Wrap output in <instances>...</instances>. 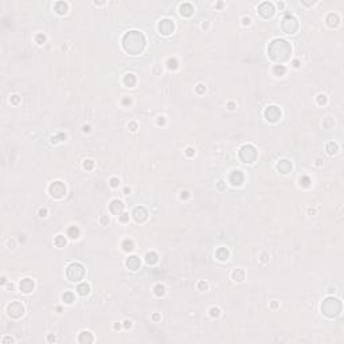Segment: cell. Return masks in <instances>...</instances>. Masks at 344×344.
<instances>
[{"instance_id":"6da1fadb","label":"cell","mask_w":344,"mask_h":344,"mask_svg":"<svg viewBox=\"0 0 344 344\" xmlns=\"http://www.w3.org/2000/svg\"><path fill=\"white\" fill-rule=\"evenodd\" d=\"M122 46L126 53L132 55H137L145 47V38L139 31H129L122 38Z\"/></svg>"},{"instance_id":"7a4b0ae2","label":"cell","mask_w":344,"mask_h":344,"mask_svg":"<svg viewBox=\"0 0 344 344\" xmlns=\"http://www.w3.org/2000/svg\"><path fill=\"white\" fill-rule=\"evenodd\" d=\"M268 53L270 55V58L276 62H284L286 59H289L292 53V47L286 40L284 39H274L273 42L269 45Z\"/></svg>"},{"instance_id":"3957f363","label":"cell","mask_w":344,"mask_h":344,"mask_svg":"<svg viewBox=\"0 0 344 344\" xmlns=\"http://www.w3.org/2000/svg\"><path fill=\"white\" fill-rule=\"evenodd\" d=\"M321 312L325 315L327 317H336L340 315L341 312V302L339 299L335 297H328L323 301L321 304Z\"/></svg>"},{"instance_id":"277c9868","label":"cell","mask_w":344,"mask_h":344,"mask_svg":"<svg viewBox=\"0 0 344 344\" xmlns=\"http://www.w3.org/2000/svg\"><path fill=\"white\" fill-rule=\"evenodd\" d=\"M66 276L70 281H74V282H76V281H79V280H82L85 276V268L81 265V263L73 262L67 266Z\"/></svg>"},{"instance_id":"5b68a950","label":"cell","mask_w":344,"mask_h":344,"mask_svg":"<svg viewBox=\"0 0 344 344\" xmlns=\"http://www.w3.org/2000/svg\"><path fill=\"white\" fill-rule=\"evenodd\" d=\"M239 157L244 163H254L257 159V151L253 145L246 144L239 149Z\"/></svg>"},{"instance_id":"8992f818","label":"cell","mask_w":344,"mask_h":344,"mask_svg":"<svg viewBox=\"0 0 344 344\" xmlns=\"http://www.w3.org/2000/svg\"><path fill=\"white\" fill-rule=\"evenodd\" d=\"M281 27H282V30L285 31L286 34H294L297 30H299V22H297V19L294 16L286 14L282 19Z\"/></svg>"},{"instance_id":"52a82bcc","label":"cell","mask_w":344,"mask_h":344,"mask_svg":"<svg viewBox=\"0 0 344 344\" xmlns=\"http://www.w3.org/2000/svg\"><path fill=\"white\" fill-rule=\"evenodd\" d=\"M48 191H50L51 196H53V198H56V199H61L66 195V187H65V184L62 182L51 183L50 187H48Z\"/></svg>"},{"instance_id":"ba28073f","label":"cell","mask_w":344,"mask_h":344,"mask_svg":"<svg viewBox=\"0 0 344 344\" xmlns=\"http://www.w3.org/2000/svg\"><path fill=\"white\" fill-rule=\"evenodd\" d=\"M24 313V307L19 301H14L8 305V315L14 319H19Z\"/></svg>"},{"instance_id":"9c48e42d","label":"cell","mask_w":344,"mask_h":344,"mask_svg":"<svg viewBox=\"0 0 344 344\" xmlns=\"http://www.w3.org/2000/svg\"><path fill=\"white\" fill-rule=\"evenodd\" d=\"M265 118L268 121H270V122H276V121L280 120L281 117V110L278 109L277 106H274V105H271V106H268L265 109Z\"/></svg>"},{"instance_id":"30bf717a","label":"cell","mask_w":344,"mask_h":344,"mask_svg":"<svg viewBox=\"0 0 344 344\" xmlns=\"http://www.w3.org/2000/svg\"><path fill=\"white\" fill-rule=\"evenodd\" d=\"M258 12H260L263 18H270V16H273V14H274V6L271 3H269V1H263V3H261L260 7H258Z\"/></svg>"},{"instance_id":"8fae6325","label":"cell","mask_w":344,"mask_h":344,"mask_svg":"<svg viewBox=\"0 0 344 344\" xmlns=\"http://www.w3.org/2000/svg\"><path fill=\"white\" fill-rule=\"evenodd\" d=\"M159 31L163 35H169L174 31V22L169 19H163L159 23Z\"/></svg>"},{"instance_id":"7c38bea8","label":"cell","mask_w":344,"mask_h":344,"mask_svg":"<svg viewBox=\"0 0 344 344\" xmlns=\"http://www.w3.org/2000/svg\"><path fill=\"white\" fill-rule=\"evenodd\" d=\"M133 218L136 222H140L141 223V222L147 221V218H148V211H147L143 206H139V207H136L133 210Z\"/></svg>"},{"instance_id":"4fadbf2b","label":"cell","mask_w":344,"mask_h":344,"mask_svg":"<svg viewBox=\"0 0 344 344\" xmlns=\"http://www.w3.org/2000/svg\"><path fill=\"white\" fill-rule=\"evenodd\" d=\"M109 210L112 214H114V215H118L120 216L121 214H122L124 211V204L121 200H118V199H114V200H112V203L109 204Z\"/></svg>"},{"instance_id":"5bb4252c","label":"cell","mask_w":344,"mask_h":344,"mask_svg":"<svg viewBox=\"0 0 344 344\" xmlns=\"http://www.w3.org/2000/svg\"><path fill=\"white\" fill-rule=\"evenodd\" d=\"M230 183L233 186H241L244 183V174L238 169L231 172V175H230Z\"/></svg>"},{"instance_id":"9a60e30c","label":"cell","mask_w":344,"mask_h":344,"mask_svg":"<svg viewBox=\"0 0 344 344\" xmlns=\"http://www.w3.org/2000/svg\"><path fill=\"white\" fill-rule=\"evenodd\" d=\"M20 290L23 293H31L34 290V281L31 278H24V280L20 281Z\"/></svg>"},{"instance_id":"2e32d148","label":"cell","mask_w":344,"mask_h":344,"mask_svg":"<svg viewBox=\"0 0 344 344\" xmlns=\"http://www.w3.org/2000/svg\"><path fill=\"white\" fill-rule=\"evenodd\" d=\"M277 169L280 171L281 174H289L292 171V163L286 159L280 160V163L277 164Z\"/></svg>"},{"instance_id":"e0dca14e","label":"cell","mask_w":344,"mask_h":344,"mask_svg":"<svg viewBox=\"0 0 344 344\" xmlns=\"http://www.w3.org/2000/svg\"><path fill=\"white\" fill-rule=\"evenodd\" d=\"M126 266H128L131 270H137L140 268V258L136 257V255H131V257L126 260Z\"/></svg>"},{"instance_id":"ac0fdd59","label":"cell","mask_w":344,"mask_h":344,"mask_svg":"<svg viewBox=\"0 0 344 344\" xmlns=\"http://www.w3.org/2000/svg\"><path fill=\"white\" fill-rule=\"evenodd\" d=\"M94 340L92 336V333L89 332V331H84V332L79 333V337H78V341L82 344H87V343H92V341Z\"/></svg>"},{"instance_id":"d6986e66","label":"cell","mask_w":344,"mask_h":344,"mask_svg":"<svg viewBox=\"0 0 344 344\" xmlns=\"http://www.w3.org/2000/svg\"><path fill=\"white\" fill-rule=\"evenodd\" d=\"M339 22H340V18H339L337 14H329L327 16V24L331 28L336 27V26L339 24Z\"/></svg>"},{"instance_id":"ffe728a7","label":"cell","mask_w":344,"mask_h":344,"mask_svg":"<svg viewBox=\"0 0 344 344\" xmlns=\"http://www.w3.org/2000/svg\"><path fill=\"white\" fill-rule=\"evenodd\" d=\"M194 12V7L191 6L190 3H183L182 6H180V14L183 15V16H191Z\"/></svg>"},{"instance_id":"44dd1931","label":"cell","mask_w":344,"mask_h":344,"mask_svg":"<svg viewBox=\"0 0 344 344\" xmlns=\"http://www.w3.org/2000/svg\"><path fill=\"white\" fill-rule=\"evenodd\" d=\"M54 8H55V12L59 15H65L67 12V10H69V7H67V4L65 3V1H58V3H55V6H54Z\"/></svg>"},{"instance_id":"7402d4cb","label":"cell","mask_w":344,"mask_h":344,"mask_svg":"<svg viewBox=\"0 0 344 344\" xmlns=\"http://www.w3.org/2000/svg\"><path fill=\"white\" fill-rule=\"evenodd\" d=\"M124 84H125V86H128V87H133L134 85H136V77L131 73L125 74V77H124Z\"/></svg>"},{"instance_id":"603a6c76","label":"cell","mask_w":344,"mask_h":344,"mask_svg":"<svg viewBox=\"0 0 344 344\" xmlns=\"http://www.w3.org/2000/svg\"><path fill=\"white\" fill-rule=\"evenodd\" d=\"M216 258L221 261H226L227 258H229V250H227L226 247H219V249L216 250Z\"/></svg>"},{"instance_id":"cb8c5ba5","label":"cell","mask_w":344,"mask_h":344,"mask_svg":"<svg viewBox=\"0 0 344 344\" xmlns=\"http://www.w3.org/2000/svg\"><path fill=\"white\" fill-rule=\"evenodd\" d=\"M77 290H78V293L81 294V296H86V294H89V292H90V285L86 282H82L77 286Z\"/></svg>"},{"instance_id":"d4e9b609","label":"cell","mask_w":344,"mask_h":344,"mask_svg":"<svg viewBox=\"0 0 344 344\" xmlns=\"http://www.w3.org/2000/svg\"><path fill=\"white\" fill-rule=\"evenodd\" d=\"M157 254L156 253H153V252H151V253H147V255H145V261H147V263L148 265H155V263L157 262Z\"/></svg>"},{"instance_id":"484cf974","label":"cell","mask_w":344,"mask_h":344,"mask_svg":"<svg viewBox=\"0 0 344 344\" xmlns=\"http://www.w3.org/2000/svg\"><path fill=\"white\" fill-rule=\"evenodd\" d=\"M67 235H69L71 239H77V238L79 237V229L77 226L69 227V230H67Z\"/></svg>"},{"instance_id":"4316f807","label":"cell","mask_w":344,"mask_h":344,"mask_svg":"<svg viewBox=\"0 0 344 344\" xmlns=\"http://www.w3.org/2000/svg\"><path fill=\"white\" fill-rule=\"evenodd\" d=\"M233 278H234L235 281H242L245 278V271L242 270V269H235V270L233 271Z\"/></svg>"},{"instance_id":"83f0119b","label":"cell","mask_w":344,"mask_h":344,"mask_svg":"<svg viewBox=\"0 0 344 344\" xmlns=\"http://www.w3.org/2000/svg\"><path fill=\"white\" fill-rule=\"evenodd\" d=\"M337 149H339V145L335 143V141H329V143L327 144V152H328L329 155L336 153V152H337Z\"/></svg>"},{"instance_id":"f1b7e54d","label":"cell","mask_w":344,"mask_h":344,"mask_svg":"<svg viewBox=\"0 0 344 344\" xmlns=\"http://www.w3.org/2000/svg\"><path fill=\"white\" fill-rule=\"evenodd\" d=\"M285 71H286V69H285V66H282V65H276V66L273 67V73L276 74V76H284L285 74Z\"/></svg>"},{"instance_id":"f546056e","label":"cell","mask_w":344,"mask_h":344,"mask_svg":"<svg viewBox=\"0 0 344 344\" xmlns=\"http://www.w3.org/2000/svg\"><path fill=\"white\" fill-rule=\"evenodd\" d=\"M153 292H155V294H156L157 297L164 296V293H165V288H164V285H161V284H157V285L153 288Z\"/></svg>"},{"instance_id":"4dcf8cb0","label":"cell","mask_w":344,"mask_h":344,"mask_svg":"<svg viewBox=\"0 0 344 344\" xmlns=\"http://www.w3.org/2000/svg\"><path fill=\"white\" fill-rule=\"evenodd\" d=\"M54 244H55L56 247H63L66 245V239H65L63 235H58V237L54 239Z\"/></svg>"},{"instance_id":"1f68e13d","label":"cell","mask_w":344,"mask_h":344,"mask_svg":"<svg viewBox=\"0 0 344 344\" xmlns=\"http://www.w3.org/2000/svg\"><path fill=\"white\" fill-rule=\"evenodd\" d=\"M122 249L125 250V252H131V250H133V241L125 239L122 242Z\"/></svg>"},{"instance_id":"d6a6232c","label":"cell","mask_w":344,"mask_h":344,"mask_svg":"<svg viewBox=\"0 0 344 344\" xmlns=\"http://www.w3.org/2000/svg\"><path fill=\"white\" fill-rule=\"evenodd\" d=\"M62 299H63L65 302H67V304H71V302L74 301V294L71 293V292H66V293L62 296Z\"/></svg>"},{"instance_id":"836d02e7","label":"cell","mask_w":344,"mask_h":344,"mask_svg":"<svg viewBox=\"0 0 344 344\" xmlns=\"http://www.w3.org/2000/svg\"><path fill=\"white\" fill-rule=\"evenodd\" d=\"M65 139H66V134H63V133H58L56 136H53V137H51V143H59V141L65 140Z\"/></svg>"},{"instance_id":"e575fe53","label":"cell","mask_w":344,"mask_h":344,"mask_svg":"<svg viewBox=\"0 0 344 344\" xmlns=\"http://www.w3.org/2000/svg\"><path fill=\"white\" fill-rule=\"evenodd\" d=\"M167 65H168V69L175 70V69L178 67V61L175 58H169V59H168V62H167Z\"/></svg>"},{"instance_id":"d590c367","label":"cell","mask_w":344,"mask_h":344,"mask_svg":"<svg viewBox=\"0 0 344 344\" xmlns=\"http://www.w3.org/2000/svg\"><path fill=\"white\" fill-rule=\"evenodd\" d=\"M300 184L302 186V187H309L311 186V179H309V176H302L301 179H300Z\"/></svg>"},{"instance_id":"8d00e7d4","label":"cell","mask_w":344,"mask_h":344,"mask_svg":"<svg viewBox=\"0 0 344 344\" xmlns=\"http://www.w3.org/2000/svg\"><path fill=\"white\" fill-rule=\"evenodd\" d=\"M46 40V37L43 35V34H38L37 37H35V42L38 43V45H42V43H45Z\"/></svg>"},{"instance_id":"74e56055","label":"cell","mask_w":344,"mask_h":344,"mask_svg":"<svg viewBox=\"0 0 344 344\" xmlns=\"http://www.w3.org/2000/svg\"><path fill=\"white\" fill-rule=\"evenodd\" d=\"M93 167H94V161H93V160H85V163H84L85 169H93Z\"/></svg>"},{"instance_id":"f35d334b","label":"cell","mask_w":344,"mask_h":344,"mask_svg":"<svg viewBox=\"0 0 344 344\" xmlns=\"http://www.w3.org/2000/svg\"><path fill=\"white\" fill-rule=\"evenodd\" d=\"M210 315H211V317H218L219 315H221V311H219V308H215V307H213L210 309Z\"/></svg>"},{"instance_id":"ab89813d","label":"cell","mask_w":344,"mask_h":344,"mask_svg":"<svg viewBox=\"0 0 344 344\" xmlns=\"http://www.w3.org/2000/svg\"><path fill=\"white\" fill-rule=\"evenodd\" d=\"M327 102V97L324 94H319L317 95V104L319 105H324Z\"/></svg>"},{"instance_id":"60d3db41","label":"cell","mask_w":344,"mask_h":344,"mask_svg":"<svg viewBox=\"0 0 344 344\" xmlns=\"http://www.w3.org/2000/svg\"><path fill=\"white\" fill-rule=\"evenodd\" d=\"M118 184H120V180H118L117 178H112V179H110V186H112V187H118Z\"/></svg>"},{"instance_id":"b9f144b4","label":"cell","mask_w":344,"mask_h":344,"mask_svg":"<svg viewBox=\"0 0 344 344\" xmlns=\"http://www.w3.org/2000/svg\"><path fill=\"white\" fill-rule=\"evenodd\" d=\"M196 92H198L199 94H203V93L206 92V86H204V85H202V84L198 85V86H196Z\"/></svg>"},{"instance_id":"7bdbcfd3","label":"cell","mask_w":344,"mask_h":344,"mask_svg":"<svg viewBox=\"0 0 344 344\" xmlns=\"http://www.w3.org/2000/svg\"><path fill=\"white\" fill-rule=\"evenodd\" d=\"M186 155H187L188 157H192L194 155H195V151H194V148H187V149H186Z\"/></svg>"},{"instance_id":"ee69618b","label":"cell","mask_w":344,"mask_h":344,"mask_svg":"<svg viewBox=\"0 0 344 344\" xmlns=\"http://www.w3.org/2000/svg\"><path fill=\"white\" fill-rule=\"evenodd\" d=\"M198 286H199V289H200V290H206V289H207V284L203 282V281H200V282L198 284Z\"/></svg>"},{"instance_id":"f6af8a7d","label":"cell","mask_w":344,"mask_h":344,"mask_svg":"<svg viewBox=\"0 0 344 344\" xmlns=\"http://www.w3.org/2000/svg\"><path fill=\"white\" fill-rule=\"evenodd\" d=\"M128 219H129V215H128V214L122 213V214H121V215H120V221H121V222H126V221H128Z\"/></svg>"},{"instance_id":"bcb514c9","label":"cell","mask_w":344,"mask_h":344,"mask_svg":"<svg viewBox=\"0 0 344 344\" xmlns=\"http://www.w3.org/2000/svg\"><path fill=\"white\" fill-rule=\"evenodd\" d=\"M19 100H20L19 95H16V94L11 97V102H12V104H18V102H19Z\"/></svg>"},{"instance_id":"7dc6e473","label":"cell","mask_w":344,"mask_h":344,"mask_svg":"<svg viewBox=\"0 0 344 344\" xmlns=\"http://www.w3.org/2000/svg\"><path fill=\"white\" fill-rule=\"evenodd\" d=\"M188 196H190L188 191H182V194H180V198H182V199H187Z\"/></svg>"},{"instance_id":"c3c4849f","label":"cell","mask_w":344,"mask_h":344,"mask_svg":"<svg viewBox=\"0 0 344 344\" xmlns=\"http://www.w3.org/2000/svg\"><path fill=\"white\" fill-rule=\"evenodd\" d=\"M128 128L131 129V131H136V129H137V124H136V122H131V124L128 125Z\"/></svg>"},{"instance_id":"681fc988","label":"cell","mask_w":344,"mask_h":344,"mask_svg":"<svg viewBox=\"0 0 344 344\" xmlns=\"http://www.w3.org/2000/svg\"><path fill=\"white\" fill-rule=\"evenodd\" d=\"M101 223L108 224V223H109V218H108V216H102V218H101Z\"/></svg>"},{"instance_id":"f907efd6","label":"cell","mask_w":344,"mask_h":344,"mask_svg":"<svg viewBox=\"0 0 344 344\" xmlns=\"http://www.w3.org/2000/svg\"><path fill=\"white\" fill-rule=\"evenodd\" d=\"M47 215V210L46 208H40L39 210V216H46Z\"/></svg>"},{"instance_id":"816d5d0a","label":"cell","mask_w":344,"mask_h":344,"mask_svg":"<svg viewBox=\"0 0 344 344\" xmlns=\"http://www.w3.org/2000/svg\"><path fill=\"white\" fill-rule=\"evenodd\" d=\"M250 22H252V20H250V18H244V19H242V23H244L245 26H249Z\"/></svg>"},{"instance_id":"f5cc1de1","label":"cell","mask_w":344,"mask_h":344,"mask_svg":"<svg viewBox=\"0 0 344 344\" xmlns=\"http://www.w3.org/2000/svg\"><path fill=\"white\" fill-rule=\"evenodd\" d=\"M131 327H132V323L129 321V320H125V321H124V328L128 329V328H131Z\"/></svg>"},{"instance_id":"db71d44e","label":"cell","mask_w":344,"mask_h":344,"mask_svg":"<svg viewBox=\"0 0 344 344\" xmlns=\"http://www.w3.org/2000/svg\"><path fill=\"white\" fill-rule=\"evenodd\" d=\"M164 122H165L164 117H159V120H157V124H159V125H163Z\"/></svg>"},{"instance_id":"11a10c76","label":"cell","mask_w":344,"mask_h":344,"mask_svg":"<svg viewBox=\"0 0 344 344\" xmlns=\"http://www.w3.org/2000/svg\"><path fill=\"white\" fill-rule=\"evenodd\" d=\"M122 104H124V105H131V100H129V98H124V100H122Z\"/></svg>"},{"instance_id":"9f6ffc18","label":"cell","mask_w":344,"mask_h":344,"mask_svg":"<svg viewBox=\"0 0 344 344\" xmlns=\"http://www.w3.org/2000/svg\"><path fill=\"white\" fill-rule=\"evenodd\" d=\"M8 341H11V343H12V341H14V340H12L11 337H6V339H3V341H1V343H3V344H6V343H8Z\"/></svg>"},{"instance_id":"6f0895ef","label":"cell","mask_w":344,"mask_h":344,"mask_svg":"<svg viewBox=\"0 0 344 344\" xmlns=\"http://www.w3.org/2000/svg\"><path fill=\"white\" fill-rule=\"evenodd\" d=\"M218 188H219V190H223V188H224L223 182H219V183H218Z\"/></svg>"},{"instance_id":"680465c9","label":"cell","mask_w":344,"mask_h":344,"mask_svg":"<svg viewBox=\"0 0 344 344\" xmlns=\"http://www.w3.org/2000/svg\"><path fill=\"white\" fill-rule=\"evenodd\" d=\"M47 340H48V341H55V336L50 335V336H48V337H47Z\"/></svg>"},{"instance_id":"91938a15","label":"cell","mask_w":344,"mask_h":344,"mask_svg":"<svg viewBox=\"0 0 344 344\" xmlns=\"http://www.w3.org/2000/svg\"><path fill=\"white\" fill-rule=\"evenodd\" d=\"M293 66H294V67H299V66H300V62L297 61V59H294V61H293Z\"/></svg>"},{"instance_id":"94428289","label":"cell","mask_w":344,"mask_h":344,"mask_svg":"<svg viewBox=\"0 0 344 344\" xmlns=\"http://www.w3.org/2000/svg\"><path fill=\"white\" fill-rule=\"evenodd\" d=\"M129 192H131V188H128V187L124 188V194H125V195H126V194H129Z\"/></svg>"},{"instance_id":"6125c7cd","label":"cell","mask_w":344,"mask_h":344,"mask_svg":"<svg viewBox=\"0 0 344 344\" xmlns=\"http://www.w3.org/2000/svg\"><path fill=\"white\" fill-rule=\"evenodd\" d=\"M84 131H85V132H89V131H90V126H89V125H85V126H84Z\"/></svg>"},{"instance_id":"be15d7a7","label":"cell","mask_w":344,"mask_h":344,"mask_svg":"<svg viewBox=\"0 0 344 344\" xmlns=\"http://www.w3.org/2000/svg\"><path fill=\"white\" fill-rule=\"evenodd\" d=\"M229 109H234V104H233V102L229 104Z\"/></svg>"},{"instance_id":"e7e4bbea","label":"cell","mask_w":344,"mask_h":344,"mask_svg":"<svg viewBox=\"0 0 344 344\" xmlns=\"http://www.w3.org/2000/svg\"><path fill=\"white\" fill-rule=\"evenodd\" d=\"M203 28H208V23H203V26H202Z\"/></svg>"},{"instance_id":"03108f58","label":"cell","mask_w":344,"mask_h":344,"mask_svg":"<svg viewBox=\"0 0 344 344\" xmlns=\"http://www.w3.org/2000/svg\"><path fill=\"white\" fill-rule=\"evenodd\" d=\"M153 320H156V321H157V320H159V315H153Z\"/></svg>"},{"instance_id":"003e7915","label":"cell","mask_w":344,"mask_h":344,"mask_svg":"<svg viewBox=\"0 0 344 344\" xmlns=\"http://www.w3.org/2000/svg\"><path fill=\"white\" fill-rule=\"evenodd\" d=\"M316 161H317V163H316V164H317V165H320V164H321V160H320V159H317V160H316Z\"/></svg>"}]
</instances>
